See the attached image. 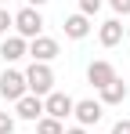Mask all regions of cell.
Returning <instances> with one entry per match:
<instances>
[{
    "label": "cell",
    "instance_id": "1",
    "mask_svg": "<svg viewBox=\"0 0 130 134\" xmlns=\"http://www.w3.org/2000/svg\"><path fill=\"white\" fill-rule=\"evenodd\" d=\"M15 29H18L22 40H36V36H43V15L36 7H25L15 15Z\"/></svg>",
    "mask_w": 130,
    "mask_h": 134
},
{
    "label": "cell",
    "instance_id": "2",
    "mask_svg": "<svg viewBox=\"0 0 130 134\" xmlns=\"http://www.w3.org/2000/svg\"><path fill=\"white\" fill-rule=\"evenodd\" d=\"M25 83H29V91H33L36 98H40V94H51V91H54V72H51V65L33 62L29 72H25Z\"/></svg>",
    "mask_w": 130,
    "mask_h": 134
},
{
    "label": "cell",
    "instance_id": "3",
    "mask_svg": "<svg viewBox=\"0 0 130 134\" xmlns=\"http://www.w3.org/2000/svg\"><path fill=\"white\" fill-rule=\"evenodd\" d=\"M25 91H29V83H25V72H15V69H4V72H0V94H4L7 102H18V98H25Z\"/></svg>",
    "mask_w": 130,
    "mask_h": 134
},
{
    "label": "cell",
    "instance_id": "4",
    "mask_svg": "<svg viewBox=\"0 0 130 134\" xmlns=\"http://www.w3.org/2000/svg\"><path fill=\"white\" fill-rule=\"evenodd\" d=\"M72 109H76V102H72L69 94H62V91H51V94H47V102H43V112H47V116H54V120L72 116Z\"/></svg>",
    "mask_w": 130,
    "mask_h": 134
},
{
    "label": "cell",
    "instance_id": "5",
    "mask_svg": "<svg viewBox=\"0 0 130 134\" xmlns=\"http://www.w3.org/2000/svg\"><path fill=\"white\" fill-rule=\"evenodd\" d=\"M29 54H33V62H54L58 58V40H51V36H36L33 44H29Z\"/></svg>",
    "mask_w": 130,
    "mask_h": 134
},
{
    "label": "cell",
    "instance_id": "6",
    "mask_svg": "<svg viewBox=\"0 0 130 134\" xmlns=\"http://www.w3.org/2000/svg\"><path fill=\"white\" fill-rule=\"evenodd\" d=\"M72 116L80 120V127H90V123H98V120H101V102H94V98H83V102H76Z\"/></svg>",
    "mask_w": 130,
    "mask_h": 134
},
{
    "label": "cell",
    "instance_id": "7",
    "mask_svg": "<svg viewBox=\"0 0 130 134\" xmlns=\"http://www.w3.org/2000/svg\"><path fill=\"white\" fill-rule=\"evenodd\" d=\"M87 80H90L94 87L101 91L105 83H112V80H116V69L108 65V62H90V69H87Z\"/></svg>",
    "mask_w": 130,
    "mask_h": 134
},
{
    "label": "cell",
    "instance_id": "8",
    "mask_svg": "<svg viewBox=\"0 0 130 134\" xmlns=\"http://www.w3.org/2000/svg\"><path fill=\"white\" fill-rule=\"evenodd\" d=\"M0 54H4V62H18L22 54H29V44H25L22 36H4V44H0Z\"/></svg>",
    "mask_w": 130,
    "mask_h": 134
},
{
    "label": "cell",
    "instance_id": "9",
    "mask_svg": "<svg viewBox=\"0 0 130 134\" xmlns=\"http://www.w3.org/2000/svg\"><path fill=\"white\" fill-rule=\"evenodd\" d=\"M98 40H101V47H116L119 40H123V25H119V18H108V22H101V29H98Z\"/></svg>",
    "mask_w": 130,
    "mask_h": 134
},
{
    "label": "cell",
    "instance_id": "10",
    "mask_svg": "<svg viewBox=\"0 0 130 134\" xmlns=\"http://www.w3.org/2000/svg\"><path fill=\"white\" fill-rule=\"evenodd\" d=\"M101 102H105V105H119V102H127V83H123L119 76H116L112 83H105V87H101Z\"/></svg>",
    "mask_w": 130,
    "mask_h": 134
},
{
    "label": "cell",
    "instance_id": "11",
    "mask_svg": "<svg viewBox=\"0 0 130 134\" xmlns=\"http://www.w3.org/2000/svg\"><path fill=\"white\" fill-rule=\"evenodd\" d=\"M18 116H22V120H40V116H43V102L36 98V94L18 98Z\"/></svg>",
    "mask_w": 130,
    "mask_h": 134
},
{
    "label": "cell",
    "instance_id": "12",
    "mask_svg": "<svg viewBox=\"0 0 130 134\" xmlns=\"http://www.w3.org/2000/svg\"><path fill=\"white\" fill-rule=\"evenodd\" d=\"M87 33H90V22H87V15H69V18H65V36H72V40H83Z\"/></svg>",
    "mask_w": 130,
    "mask_h": 134
},
{
    "label": "cell",
    "instance_id": "13",
    "mask_svg": "<svg viewBox=\"0 0 130 134\" xmlns=\"http://www.w3.org/2000/svg\"><path fill=\"white\" fill-rule=\"evenodd\" d=\"M36 134H65L62 120H54V116H40L36 120Z\"/></svg>",
    "mask_w": 130,
    "mask_h": 134
},
{
    "label": "cell",
    "instance_id": "14",
    "mask_svg": "<svg viewBox=\"0 0 130 134\" xmlns=\"http://www.w3.org/2000/svg\"><path fill=\"white\" fill-rule=\"evenodd\" d=\"M15 25V15L7 11V7H0V36H7V29Z\"/></svg>",
    "mask_w": 130,
    "mask_h": 134
},
{
    "label": "cell",
    "instance_id": "15",
    "mask_svg": "<svg viewBox=\"0 0 130 134\" xmlns=\"http://www.w3.org/2000/svg\"><path fill=\"white\" fill-rule=\"evenodd\" d=\"M98 7H101V0H80V15H87V18H90Z\"/></svg>",
    "mask_w": 130,
    "mask_h": 134
},
{
    "label": "cell",
    "instance_id": "16",
    "mask_svg": "<svg viewBox=\"0 0 130 134\" xmlns=\"http://www.w3.org/2000/svg\"><path fill=\"white\" fill-rule=\"evenodd\" d=\"M0 134H15V120L7 112H0Z\"/></svg>",
    "mask_w": 130,
    "mask_h": 134
},
{
    "label": "cell",
    "instance_id": "17",
    "mask_svg": "<svg viewBox=\"0 0 130 134\" xmlns=\"http://www.w3.org/2000/svg\"><path fill=\"white\" fill-rule=\"evenodd\" d=\"M116 15H130V0H108Z\"/></svg>",
    "mask_w": 130,
    "mask_h": 134
},
{
    "label": "cell",
    "instance_id": "18",
    "mask_svg": "<svg viewBox=\"0 0 130 134\" xmlns=\"http://www.w3.org/2000/svg\"><path fill=\"white\" fill-rule=\"evenodd\" d=\"M112 134H130V120H116L112 123Z\"/></svg>",
    "mask_w": 130,
    "mask_h": 134
},
{
    "label": "cell",
    "instance_id": "19",
    "mask_svg": "<svg viewBox=\"0 0 130 134\" xmlns=\"http://www.w3.org/2000/svg\"><path fill=\"white\" fill-rule=\"evenodd\" d=\"M43 4H47V0H29V7H43Z\"/></svg>",
    "mask_w": 130,
    "mask_h": 134
},
{
    "label": "cell",
    "instance_id": "20",
    "mask_svg": "<svg viewBox=\"0 0 130 134\" xmlns=\"http://www.w3.org/2000/svg\"><path fill=\"white\" fill-rule=\"evenodd\" d=\"M65 134H87V131H83V127H72V131H65Z\"/></svg>",
    "mask_w": 130,
    "mask_h": 134
},
{
    "label": "cell",
    "instance_id": "21",
    "mask_svg": "<svg viewBox=\"0 0 130 134\" xmlns=\"http://www.w3.org/2000/svg\"><path fill=\"white\" fill-rule=\"evenodd\" d=\"M127 36H130V25H127Z\"/></svg>",
    "mask_w": 130,
    "mask_h": 134
}]
</instances>
